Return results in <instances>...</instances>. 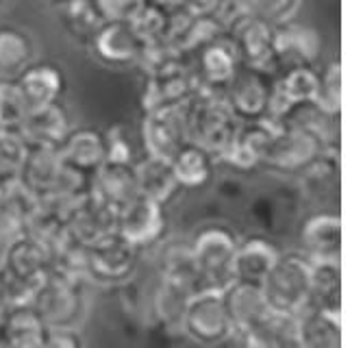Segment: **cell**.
<instances>
[{"instance_id":"d590c367","label":"cell","mask_w":363,"mask_h":348,"mask_svg":"<svg viewBox=\"0 0 363 348\" xmlns=\"http://www.w3.org/2000/svg\"><path fill=\"white\" fill-rule=\"evenodd\" d=\"M105 22L94 0H68L61 5V26L70 40L89 46L96 30Z\"/></svg>"},{"instance_id":"5b68a950","label":"cell","mask_w":363,"mask_h":348,"mask_svg":"<svg viewBox=\"0 0 363 348\" xmlns=\"http://www.w3.org/2000/svg\"><path fill=\"white\" fill-rule=\"evenodd\" d=\"M261 290L272 311L298 313L311 301V262L303 252H285L263 276Z\"/></svg>"},{"instance_id":"f6af8a7d","label":"cell","mask_w":363,"mask_h":348,"mask_svg":"<svg viewBox=\"0 0 363 348\" xmlns=\"http://www.w3.org/2000/svg\"><path fill=\"white\" fill-rule=\"evenodd\" d=\"M105 20H128L142 0H94Z\"/></svg>"},{"instance_id":"bcb514c9","label":"cell","mask_w":363,"mask_h":348,"mask_svg":"<svg viewBox=\"0 0 363 348\" xmlns=\"http://www.w3.org/2000/svg\"><path fill=\"white\" fill-rule=\"evenodd\" d=\"M81 344H83V339H81L77 327H48L46 346H50V348H77Z\"/></svg>"},{"instance_id":"277c9868","label":"cell","mask_w":363,"mask_h":348,"mask_svg":"<svg viewBox=\"0 0 363 348\" xmlns=\"http://www.w3.org/2000/svg\"><path fill=\"white\" fill-rule=\"evenodd\" d=\"M238 237L224 227H209L189 244L198 274V290L224 292L235 281Z\"/></svg>"},{"instance_id":"83f0119b","label":"cell","mask_w":363,"mask_h":348,"mask_svg":"<svg viewBox=\"0 0 363 348\" xmlns=\"http://www.w3.org/2000/svg\"><path fill=\"white\" fill-rule=\"evenodd\" d=\"M5 337V346H18V348H42L46 346V333L48 327L42 320V315L33 309L30 303L11 305L0 322Z\"/></svg>"},{"instance_id":"74e56055","label":"cell","mask_w":363,"mask_h":348,"mask_svg":"<svg viewBox=\"0 0 363 348\" xmlns=\"http://www.w3.org/2000/svg\"><path fill=\"white\" fill-rule=\"evenodd\" d=\"M33 59V42L16 26H0V77L16 79Z\"/></svg>"},{"instance_id":"8992f818","label":"cell","mask_w":363,"mask_h":348,"mask_svg":"<svg viewBox=\"0 0 363 348\" xmlns=\"http://www.w3.org/2000/svg\"><path fill=\"white\" fill-rule=\"evenodd\" d=\"M196 89L198 83L191 70V55L170 52L146 72V87L142 96L144 111L185 105Z\"/></svg>"},{"instance_id":"d6986e66","label":"cell","mask_w":363,"mask_h":348,"mask_svg":"<svg viewBox=\"0 0 363 348\" xmlns=\"http://www.w3.org/2000/svg\"><path fill=\"white\" fill-rule=\"evenodd\" d=\"M89 192L116 213H120L140 194L133 162H105L94 172Z\"/></svg>"},{"instance_id":"7402d4cb","label":"cell","mask_w":363,"mask_h":348,"mask_svg":"<svg viewBox=\"0 0 363 348\" xmlns=\"http://www.w3.org/2000/svg\"><path fill=\"white\" fill-rule=\"evenodd\" d=\"M303 255L309 262L342 259V220L337 213H315L303 227Z\"/></svg>"},{"instance_id":"d4e9b609","label":"cell","mask_w":363,"mask_h":348,"mask_svg":"<svg viewBox=\"0 0 363 348\" xmlns=\"http://www.w3.org/2000/svg\"><path fill=\"white\" fill-rule=\"evenodd\" d=\"M196 290L198 288L187 279L174 274H161L155 292V313L163 329L170 333H183L185 309Z\"/></svg>"},{"instance_id":"ba28073f","label":"cell","mask_w":363,"mask_h":348,"mask_svg":"<svg viewBox=\"0 0 363 348\" xmlns=\"http://www.w3.org/2000/svg\"><path fill=\"white\" fill-rule=\"evenodd\" d=\"M324 152V144L318 135L296 126H274L261 166L283 174H301Z\"/></svg>"},{"instance_id":"6da1fadb","label":"cell","mask_w":363,"mask_h":348,"mask_svg":"<svg viewBox=\"0 0 363 348\" xmlns=\"http://www.w3.org/2000/svg\"><path fill=\"white\" fill-rule=\"evenodd\" d=\"M50 268V244L30 231L11 237L5 268L0 270V294L7 305L28 303Z\"/></svg>"},{"instance_id":"f546056e","label":"cell","mask_w":363,"mask_h":348,"mask_svg":"<svg viewBox=\"0 0 363 348\" xmlns=\"http://www.w3.org/2000/svg\"><path fill=\"white\" fill-rule=\"evenodd\" d=\"M85 196V194H83ZM79 198L72 196H42L38 198L35 213L30 218V225L26 231L35 233L48 244H55L59 237L65 235L70 223V213Z\"/></svg>"},{"instance_id":"60d3db41","label":"cell","mask_w":363,"mask_h":348,"mask_svg":"<svg viewBox=\"0 0 363 348\" xmlns=\"http://www.w3.org/2000/svg\"><path fill=\"white\" fill-rule=\"evenodd\" d=\"M28 107L16 79H0V131H18Z\"/></svg>"},{"instance_id":"484cf974","label":"cell","mask_w":363,"mask_h":348,"mask_svg":"<svg viewBox=\"0 0 363 348\" xmlns=\"http://www.w3.org/2000/svg\"><path fill=\"white\" fill-rule=\"evenodd\" d=\"M63 162L94 176V172L107 162V140L105 133L96 129H70L59 144Z\"/></svg>"},{"instance_id":"30bf717a","label":"cell","mask_w":363,"mask_h":348,"mask_svg":"<svg viewBox=\"0 0 363 348\" xmlns=\"http://www.w3.org/2000/svg\"><path fill=\"white\" fill-rule=\"evenodd\" d=\"M183 333L198 344H222L233 335L224 294L220 290H196L187 303Z\"/></svg>"},{"instance_id":"681fc988","label":"cell","mask_w":363,"mask_h":348,"mask_svg":"<svg viewBox=\"0 0 363 348\" xmlns=\"http://www.w3.org/2000/svg\"><path fill=\"white\" fill-rule=\"evenodd\" d=\"M7 309H9V305H7V301L3 298V294H0V322H3V318H5Z\"/></svg>"},{"instance_id":"7c38bea8","label":"cell","mask_w":363,"mask_h":348,"mask_svg":"<svg viewBox=\"0 0 363 348\" xmlns=\"http://www.w3.org/2000/svg\"><path fill=\"white\" fill-rule=\"evenodd\" d=\"M238 59L244 66L277 74L274 66V24L259 16H248L226 30Z\"/></svg>"},{"instance_id":"8fae6325","label":"cell","mask_w":363,"mask_h":348,"mask_svg":"<svg viewBox=\"0 0 363 348\" xmlns=\"http://www.w3.org/2000/svg\"><path fill=\"white\" fill-rule=\"evenodd\" d=\"M138 257L140 248L113 231L87 246V279L103 286L124 283L133 276Z\"/></svg>"},{"instance_id":"816d5d0a","label":"cell","mask_w":363,"mask_h":348,"mask_svg":"<svg viewBox=\"0 0 363 348\" xmlns=\"http://www.w3.org/2000/svg\"><path fill=\"white\" fill-rule=\"evenodd\" d=\"M5 3H9V0H0V5H5Z\"/></svg>"},{"instance_id":"c3c4849f","label":"cell","mask_w":363,"mask_h":348,"mask_svg":"<svg viewBox=\"0 0 363 348\" xmlns=\"http://www.w3.org/2000/svg\"><path fill=\"white\" fill-rule=\"evenodd\" d=\"M9 244H11V235L0 231V270L5 268V262H7V252H9Z\"/></svg>"},{"instance_id":"8d00e7d4","label":"cell","mask_w":363,"mask_h":348,"mask_svg":"<svg viewBox=\"0 0 363 348\" xmlns=\"http://www.w3.org/2000/svg\"><path fill=\"white\" fill-rule=\"evenodd\" d=\"M309 305L342 311V268L340 262H311Z\"/></svg>"},{"instance_id":"ffe728a7","label":"cell","mask_w":363,"mask_h":348,"mask_svg":"<svg viewBox=\"0 0 363 348\" xmlns=\"http://www.w3.org/2000/svg\"><path fill=\"white\" fill-rule=\"evenodd\" d=\"M274 133V124L270 120H259V122H240L233 137L222 150L220 159L228 166L250 170L261 166L263 152L268 148V142Z\"/></svg>"},{"instance_id":"9c48e42d","label":"cell","mask_w":363,"mask_h":348,"mask_svg":"<svg viewBox=\"0 0 363 348\" xmlns=\"http://www.w3.org/2000/svg\"><path fill=\"white\" fill-rule=\"evenodd\" d=\"M272 72L250 68L240 63L238 72L224 87V99L240 122L268 120L270 113V94L274 83Z\"/></svg>"},{"instance_id":"d6a6232c","label":"cell","mask_w":363,"mask_h":348,"mask_svg":"<svg viewBox=\"0 0 363 348\" xmlns=\"http://www.w3.org/2000/svg\"><path fill=\"white\" fill-rule=\"evenodd\" d=\"M38 196L18 181L0 192V231L7 235H18L28 229L30 218L35 213Z\"/></svg>"},{"instance_id":"9a60e30c","label":"cell","mask_w":363,"mask_h":348,"mask_svg":"<svg viewBox=\"0 0 363 348\" xmlns=\"http://www.w3.org/2000/svg\"><path fill=\"white\" fill-rule=\"evenodd\" d=\"M240 68L238 52L226 35L205 44L191 55V70L198 83V89L224 91L228 81Z\"/></svg>"},{"instance_id":"f907efd6","label":"cell","mask_w":363,"mask_h":348,"mask_svg":"<svg viewBox=\"0 0 363 348\" xmlns=\"http://www.w3.org/2000/svg\"><path fill=\"white\" fill-rule=\"evenodd\" d=\"M48 3H52V5H63V3H68V0H48Z\"/></svg>"},{"instance_id":"cb8c5ba5","label":"cell","mask_w":363,"mask_h":348,"mask_svg":"<svg viewBox=\"0 0 363 348\" xmlns=\"http://www.w3.org/2000/svg\"><path fill=\"white\" fill-rule=\"evenodd\" d=\"M68 131L70 120L59 103L30 109L18 126V133L26 146H59Z\"/></svg>"},{"instance_id":"f1b7e54d","label":"cell","mask_w":363,"mask_h":348,"mask_svg":"<svg viewBox=\"0 0 363 348\" xmlns=\"http://www.w3.org/2000/svg\"><path fill=\"white\" fill-rule=\"evenodd\" d=\"M16 83L22 91L28 111L59 103V96L63 91V74L50 63H38V66L28 63L16 77Z\"/></svg>"},{"instance_id":"ab89813d","label":"cell","mask_w":363,"mask_h":348,"mask_svg":"<svg viewBox=\"0 0 363 348\" xmlns=\"http://www.w3.org/2000/svg\"><path fill=\"white\" fill-rule=\"evenodd\" d=\"M26 144L18 131H0V192L22 179Z\"/></svg>"},{"instance_id":"f35d334b","label":"cell","mask_w":363,"mask_h":348,"mask_svg":"<svg viewBox=\"0 0 363 348\" xmlns=\"http://www.w3.org/2000/svg\"><path fill=\"white\" fill-rule=\"evenodd\" d=\"M172 11L174 9H168L163 3H159V0H142L140 7L133 11V16L128 18V22L146 44H152V42L166 40Z\"/></svg>"},{"instance_id":"e575fe53","label":"cell","mask_w":363,"mask_h":348,"mask_svg":"<svg viewBox=\"0 0 363 348\" xmlns=\"http://www.w3.org/2000/svg\"><path fill=\"white\" fill-rule=\"evenodd\" d=\"M279 257V250L261 237H250L238 244L235 255V281L261 283L263 276L270 272Z\"/></svg>"},{"instance_id":"1f68e13d","label":"cell","mask_w":363,"mask_h":348,"mask_svg":"<svg viewBox=\"0 0 363 348\" xmlns=\"http://www.w3.org/2000/svg\"><path fill=\"white\" fill-rule=\"evenodd\" d=\"M257 348H296L298 346V313L270 311L252 331L244 335Z\"/></svg>"},{"instance_id":"836d02e7","label":"cell","mask_w":363,"mask_h":348,"mask_svg":"<svg viewBox=\"0 0 363 348\" xmlns=\"http://www.w3.org/2000/svg\"><path fill=\"white\" fill-rule=\"evenodd\" d=\"M170 162H172V170H174L179 187L194 189V187H203L211 179L216 157L203 146L187 142Z\"/></svg>"},{"instance_id":"52a82bcc","label":"cell","mask_w":363,"mask_h":348,"mask_svg":"<svg viewBox=\"0 0 363 348\" xmlns=\"http://www.w3.org/2000/svg\"><path fill=\"white\" fill-rule=\"evenodd\" d=\"M46 327H81L87 303L83 296V283H74L55 274H46V279L33 292L30 301Z\"/></svg>"},{"instance_id":"e0dca14e","label":"cell","mask_w":363,"mask_h":348,"mask_svg":"<svg viewBox=\"0 0 363 348\" xmlns=\"http://www.w3.org/2000/svg\"><path fill=\"white\" fill-rule=\"evenodd\" d=\"M163 229H166L163 205L144 194H138L118 213V233L138 248L159 242Z\"/></svg>"},{"instance_id":"4fadbf2b","label":"cell","mask_w":363,"mask_h":348,"mask_svg":"<svg viewBox=\"0 0 363 348\" xmlns=\"http://www.w3.org/2000/svg\"><path fill=\"white\" fill-rule=\"evenodd\" d=\"M142 142L146 155L172 159L187 144L185 105L148 109L142 120Z\"/></svg>"},{"instance_id":"603a6c76","label":"cell","mask_w":363,"mask_h":348,"mask_svg":"<svg viewBox=\"0 0 363 348\" xmlns=\"http://www.w3.org/2000/svg\"><path fill=\"white\" fill-rule=\"evenodd\" d=\"M318 89V70L313 66L289 68L274 77L272 94H270V113L268 120L279 118L289 107L313 101Z\"/></svg>"},{"instance_id":"ee69618b","label":"cell","mask_w":363,"mask_h":348,"mask_svg":"<svg viewBox=\"0 0 363 348\" xmlns=\"http://www.w3.org/2000/svg\"><path fill=\"white\" fill-rule=\"evenodd\" d=\"M296 5H298V0H250L252 13L272 24L287 20Z\"/></svg>"},{"instance_id":"4316f807","label":"cell","mask_w":363,"mask_h":348,"mask_svg":"<svg viewBox=\"0 0 363 348\" xmlns=\"http://www.w3.org/2000/svg\"><path fill=\"white\" fill-rule=\"evenodd\" d=\"M342 344V311L307 305L298 311V346L337 348Z\"/></svg>"},{"instance_id":"7dc6e473","label":"cell","mask_w":363,"mask_h":348,"mask_svg":"<svg viewBox=\"0 0 363 348\" xmlns=\"http://www.w3.org/2000/svg\"><path fill=\"white\" fill-rule=\"evenodd\" d=\"M183 7L194 16H207L213 13L220 5V0H181Z\"/></svg>"},{"instance_id":"2e32d148","label":"cell","mask_w":363,"mask_h":348,"mask_svg":"<svg viewBox=\"0 0 363 348\" xmlns=\"http://www.w3.org/2000/svg\"><path fill=\"white\" fill-rule=\"evenodd\" d=\"M320 35L313 28L294 24V22H277L274 24V66L277 74L289 68L313 66L320 57Z\"/></svg>"},{"instance_id":"ac0fdd59","label":"cell","mask_w":363,"mask_h":348,"mask_svg":"<svg viewBox=\"0 0 363 348\" xmlns=\"http://www.w3.org/2000/svg\"><path fill=\"white\" fill-rule=\"evenodd\" d=\"M222 294L230 325H233V335L244 337L272 311L261 290V283L233 281Z\"/></svg>"},{"instance_id":"5bb4252c","label":"cell","mask_w":363,"mask_h":348,"mask_svg":"<svg viewBox=\"0 0 363 348\" xmlns=\"http://www.w3.org/2000/svg\"><path fill=\"white\" fill-rule=\"evenodd\" d=\"M94 55L111 68L138 66L146 42L135 33L128 20H105L89 44Z\"/></svg>"},{"instance_id":"b9f144b4","label":"cell","mask_w":363,"mask_h":348,"mask_svg":"<svg viewBox=\"0 0 363 348\" xmlns=\"http://www.w3.org/2000/svg\"><path fill=\"white\" fill-rule=\"evenodd\" d=\"M313 101L328 113H340V109H342V66H340V61H331L322 72H318V89H315Z\"/></svg>"},{"instance_id":"7a4b0ae2","label":"cell","mask_w":363,"mask_h":348,"mask_svg":"<svg viewBox=\"0 0 363 348\" xmlns=\"http://www.w3.org/2000/svg\"><path fill=\"white\" fill-rule=\"evenodd\" d=\"M38 198L72 196L81 198L91 189V176L63 162L59 146H26L20 179Z\"/></svg>"},{"instance_id":"7bdbcfd3","label":"cell","mask_w":363,"mask_h":348,"mask_svg":"<svg viewBox=\"0 0 363 348\" xmlns=\"http://www.w3.org/2000/svg\"><path fill=\"white\" fill-rule=\"evenodd\" d=\"M107 140V162H133V144L126 126H113L105 133Z\"/></svg>"},{"instance_id":"4dcf8cb0","label":"cell","mask_w":363,"mask_h":348,"mask_svg":"<svg viewBox=\"0 0 363 348\" xmlns=\"http://www.w3.org/2000/svg\"><path fill=\"white\" fill-rule=\"evenodd\" d=\"M133 166H135L140 194L166 205L179 189L170 159H163V157H155V155H144L140 162H133Z\"/></svg>"},{"instance_id":"44dd1931","label":"cell","mask_w":363,"mask_h":348,"mask_svg":"<svg viewBox=\"0 0 363 348\" xmlns=\"http://www.w3.org/2000/svg\"><path fill=\"white\" fill-rule=\"evenodd\" d=\"M113 231H118V213L103 201H98L91 192L74 203L68 223V235H72L77 242L89 246Z\"/></svg>"},{"instance_id":"3957f363","label":"cell","mask_w":363,"mask_h":348,"mask_svg":"<svg viewBox=\"0 0 363 348\" xmlns=\"http://www.w3.org/2000/svg\"><path fill=\"white\" fill-rule=\"evenodd\" d=\"M238 126L240 120L230 111L222 91L196 89L194 96L185 103L187 142L203 146L216 159H220Z\"/></svg>"}]
</instances>
